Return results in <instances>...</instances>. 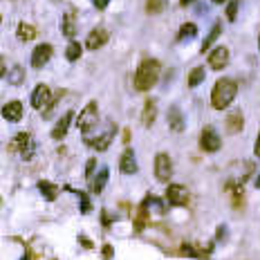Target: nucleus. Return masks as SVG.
<instances>
[{
    "label": "nucleus",
    "instance_id": "nucleus-1",
    "mask_svg": "<svg viewBox=\"0 0 260 260\" xmlns=\"http://www.w3.org/2000/svg\"><path fill=\"white\" fill-rule=\"evenodd\" d=\"M238 92V83L233 79H220L213 85V92H211V106L215 110H224V108L231 106V101L236 99Z\"/></svg>",
    "mask_w": 260,
    "mask_h": 260
},
{
    "label": "nucleus",
    "instance_id": "nucleus-2",
    "mask_svg": "<svg viewBox=\"0 0 260 260\" xmlns=\"http://www.w3.org/2000/svg\"><path fill=\"white\" fill-rule=\"evenodd\" d=\"M159 79V63L155 58H146L141 65L137 67V74H134V88L139 92H148L152 85Z\"/></svg>",
    "mask_w": 260,
    "mask_h": 260
},
{
    "label": "nucleus",
    "instance_id": "nucleus-3",
    "mask_svg": "<svg viewBox=\"0 0 260 260\" xmlns=\"http://www.w3.org/2000/svg\"><path fill=\"white\" fill-rule=\"evenodd\" d=\"M97 117H99V108H97V101H90L88 106L83 108V110L79 112V117H76V126H79L83 132H88L90 128H92L94 124H97Z\"/></svg>",
    "mask_w": 260,
    "mask_h": 260
},
{
    "label": "nucleus",
    "instance_id": "nucleus-4",
    "mask_svg": "<svg viewBox=\"0 0 260 260\" xmlns=\"http://www.w3.org/2000/svg\"><path fill=\"white\" fill-rule=\"evenodd\" d=\"M200 146L204 152H218L220 146H222V141H220L218 132L213 130V126H206L204 130H202L200 134Z\"/></svg>",
    "mask_w": 260,
    "mask_h": 260
},
{
    "label": "nucleus",
    "instance_id": "nucleus-5",
    "mask_svg": "<svg viewBox=\"0 0 260 260\" xmlns=\"http://www.w3.org/2000/svg\"><path fill=\"white\" fill-rule=\"evenodd\" d=\"M170 175H173V161H170V157L166 152H159L155 157V177L159 182H168Z\"/></svg>",
    "mask_w": 260,
    "mask_h": 260
},
{
    "label": "nucleus",
    "instance_id": "nucleus-6",
    "mask_svg": "<svg viewBox=\"0 0 260 260\" xmlns=\"http://www.w3.org/2000/svg\"><path fill=\"white\" fill-rule=\"evenodd\" d=\"M115 132H117V126H115V124H108L106 132H101L97 139H85V143H88V146H92L94 150L103 152L108 146H110V141H112V137H115Z\"/></svg>",
    "mask_w": 260,
    "mask_h": 260
},
{
    "label": "nucleus",
    "instance_id": "nucleus-7",
    "mask_svg": "<svg viewBox=\"0 0 260 260\" xmlns=\"http://www.w3.org/2000/svg\"><path fill=\"white\" fill-rule=\"evenodd\" d=\"M52 103V92H49L47 85H36L34 92H31V106L36 108V110H45V108Z\"/></svg>",
    "mask_w": 260,
    "mask_h": 260
},
{
    "label": "nucleus",
    "instance_id": "nucleus-8",
    "mask_svg": "<svg viewBox=\"0 0 260 260\" xmlns=\"http://www.w3.org/2000/svg\"><path fill=\"white\" fill-rule=\"evenodd\" d=\"M166 197H168L170 204L175 206H182L188 202V191L186 186H182V184H168V188H166Z\"/></svg>",
    "mask_w": 260,
    "mask_h": 260
},
{
    "label": "nucleus",
    "instance_id": "nucleus-9",
    "mask_svg": "<svg viewBox=\"0 0 260 260\" xmlns=\"http://www.w3.org/2000/svg\"><path fill=\"white\" fill-rule=\"evenodd\" d=\"M227 63H229V49L227 47H215L213 52L209 54V65H211V70H222V67H227Z\"/></svg>",
    "mask_w": 260,
    "mask_h": 260
},
{
    "label": "nucleus",
    "instance_id": "nucleus-10",
    "mask_svg": "<svg viewBox=\"0 0 260 260\" xmlns=\"http://www.w3.org/2000/svg\"><path fill=\"white\" fill-rule=\"evenodd\" d=\"M52 45H47V43H43V45H38V47L34 49V54H31V65L34 67H43L45 63H49V58H52Z\"/></svg>",
    "mask_w": 260,
    "mask_h": 260
},
{
    "label": "nucleus",
    "instance_id": "nucleus-11",
    "mask_svg": "<svg viewBox=\"0 0 260 260\" xmlns=\"http://www.w3.org/2000/svg\"><path fill=\"white\" fill-rule=\"evenodd\" d=\"M119 170L124 175H134L137 173V159H134V152L130 150V148H126L124 155H121L119 159Z\"/></svg>",
    "mask_w": 260,
    "mask_h": 260
},
{
    "label": "nucleus",
    "instance_id": "nucleus-12",
    "mask_svg": "<svg viewBox=\"0 0 260 260\" xmlns=\"http://www.w3.org/2000/svg\"><path fill=\"white\" fill-rule=\"evenodd\" d=\"M106 40H108V31L99 27V29H92L88 34L85 47H88V49H99V47H103V45H106Z\"/></svg>",
    "mask_w": 260,
    "mask_h": 260
},
{
    "label": "nucleus",
    "instance_id": "nucleus-13",
    "mask_svg": "<svg viewBox=\"0 0 260 260\" xmlns=\"http://www.w3.org/2000/svg\"><path fill=\"white\" fill-rule=\"evenodd\" d=\"M11 148H13V150H20V155L29 159V157H31V139H29V134H27V132H20V134H18V137L11 141Z\"/></svg>",
    "mask_w": 260,
    "mask_h": 260
},
{
    "label": "nucleus",
    "instance_id": "nucleus-14",
    "mask_svg": "<svg viewBox=\"0 0 260 260\" xmlns=\"http://www.w3.org/2000/svg\"><path fill=\"white\" fill-rule=\"evenodd\" d=\"M2 117L7 121H20L22 119V103L20 101H9L2 106Z\"/></svg>",
    "mask_w": 260,
    "mask_h": 260
},
{
    "label": "nucleus",
    "instance_id": "nucleus-15",
    "mask_svg": "<svg viewBox=\"0 0 260 260\" xmlns=\"http://www.w3.org/2000/svg\"><path fill=\"white\" fill-rule=\"evenodd\" d=\"M72 117H74V112H65V115L56 121V126H54V130H52V139H63V137H65L67 128H70Z\"/></svg>",
    "mask_w": 260,
    "mask_h": 260
},
{
    "label": "nucleus",
    "instance_id": "nucleus-16",
    "mask_svg": "<svg viewBox=\"0 0 260 260\" xmlns=\"http://www.w3.org/2000/svg\"><path fill=\"white\" fill-rule=\"evenodd\" d=\"M168 126L173 132H182L184 130V117H182V110L177 106H173L168 110Z\"/></svg>",
    "mask_w": 260,
    "mask_h": 260
},
{
    "label": "nucleus",
    "instance_id": "nucleus-17",
    "mask_svg": "<svg viewBox=\"0 0 260 260\" xmlns=\"http://www.w3.org/2000/svg\"><path fill=\"white\" fill-rule=\"evenodd\" d=\"M155 117H157V101L155 99H148L146 106H143V112H141L143 126H152L155 124Z\"/></svg>",
    "mask_w": 260,
    "mask_h": 260
},
{
    "label": "nucleus",
    "instance_id": "nucleus-18",
    "mask_svg": "<svg viewBox=\"0 0 260 260\" xmlns=\"http://www.w3.org/2000/svg\"><path fill=\"white\" fill-rule=\"evenodd\" d=\"M242 126H245L242 112H240V110H233L231 115L227 117V130H229L231 134H236V132H240V130H242Z\"/></svg>",
    "mask_w": 260,
    "mask_h": 260
},
{
    "label": "nucleus",
    "instance_id": "nucleus-19",
    "mask_svg": "<svg viewBox=\"0 0 260 260\" xmlns=\"http://www.w3.org/2000/svg\"><path fill=\"white\" fill-rule=\"evenodd\" d=\"M38 191H40V195H43L47 202H54L58 197V186H56V184H52V182H47V179L38 182Z\"/></svg>",
    "mask_w": 260,
    "mask_h": 260
},
{
    "label": "nucleus",
    "instance_id": "nucleus-20",
    "mask_svg": "<svg viewBox=\"0 0 260 260\" xmlns=\"http://www.w3.org/2000/svg\"><path fill=\"white\" fill-rule=\"evenodd\" d=\"M61 27H63V34L67 36V38H74V34H76V25H74V13H65L63 16V20H61Z\"/></svg>",
    "mask_w": 260,
    "mask_h": 260
},
{
    "label": "nucleus",
    "instance_id": "nucleus-21",
    "mask_svg": "<svg viewBox=\"0 0 260 260\" xmlns=\"http://www.w3.org/2000/svg\"><path fill=\"white\" fill-rule=\"evenodd\" d=\"M220 31H222V25H220V22H215V25H213V29L209 31V36H206V38H204V43H202V52H206V49H209L211 45H213L215 40H218Z\"/></svg>",
    "mask_w": 260,
    "mask_h": 260
},
{
    "label": "nucleus",
    "instance_id": "nucleus-22",
    "mask_svg": "<svg viewBox=\"0 0 260 260\" xmlns=\"http://www.w3.org/2000/svg\"><path fill=\"white\" fill-rule=\"evenodd\" d=\"M106 182H108V168L103 166V168L99 170V175L94 177V182H92V191H94V193H101L103 186H106Z\"/></svg>",
    "mask_w": 260,
    "mask_h": 260
},
{
    "label": "nucleus",
    "instance_id": "nucleus-23",
    "mask_svg": "<svg viewBox=\"0 0 260 260\" xmlns=\"http://www.w3.org/2000/svg\"><path fill=\"white\" fill-rule=\"evenodd\" d=\"M204 76H206L204 67H195V70H191V74H188V85H191V88H197V85L204 81Z\"/></svg>",
    "mask_w": 260,
    "mask_h": 260
},
{
    "label": "nucleus",
    "instance_id": "nucleus-24",
    "mask_svg": "<svg viewBox=\"0 0 260 260\" xmlns=\"http://www.w3.org/2000/svg\"><path fill=\"white\" fill-rule=\"evenodd\" d=\"M81 52H83V49H81V45L76 43V40H72V43L67 45V49H65V58H67V61H79Z\"/></svg>",
    "mask_w": 260,
    "mask_h": 260
},
{
    "label": "nucleus",
    "instance_id": "nucleus-25",
    "mask_svg": "<svg viewBox=\"0 0 260 260\" xmlns=\"http://www.w3.org/2000/svg\"><path fill=\"white\" fill-rule=\"evenodd\" d=\"M197 34V27L193 25V22H184L182 27H179V40H186V38H193V36Z\"/></svg>",
    "mask_w": 260,
    "mask_h": 260
},
{
    "label": "nucleus",
    "instance_id": "nucleus-26",
    "mask_svg": "<svg viewBox=\"0 0 260 260\" xmlns=\"http://www.w3.org/2000/svg\"><path fill=\"white\" fill-rule=\"evenodd\" d=\"M34 36H36V29L31 25H25V22L18 25V38H20V40H31Z\"/></svg>",
    "mask_w": 260,
    "mask_h": 260
},
{
    "label": "nucleus",
    "instance_id": "nucleus-27",
    "mask_svg": "<svg viewBox=\"0 0 260 260\" xmlns=\"http://www.w3.org/2000/svg\"><path fill=\"white\" fill-rule=\"evenodd\" d=\"M166 9V0H148L146 2V11L148 13H161Z\"/></svg>",
    "mask_w": 260,
    "mask_h": 260
},
{
    "label": "nucleus",
    "instance_id": "nucleus-28",
    "mask_svg": "<svg viewBox=\"0 0 260 260\" xmlns=\"http://www.w3.org/2000/svg\"><path fill=\"white\" fill-rule=\"evenodd\" d=\"M9 81H11L13 85H20L22 81H25V72H22L20 65H13L11 67V74H9Z\"/></svg>",
    "mask_w": 260,
    "mask_h": 260
},
{
    "label": "nucleus",
    "instance_id": "nucleus-29",
    "mask_svg": "<svg viewBox=\"0 0 260 260\" xmlns=\"http://www.w3.org/2000/svg\"><path fill=\"white\" fill-rule=\"evenodd\" d=\"M70 188V186H67ZM72 191H74V188H72ZM76 195H79V200H81V211H83V213H90V209H92V204H90V200H88V195H85V193H79V191H74Z\"/></svg>",
    "mask_w": 260,
    "mask_h": 260
},
{
    "label": "nucleus",
    "instance_id": "nucleus-30",
    "mask_svg": "<svg viewBox=\"0 0 260 260\" xmlns=\"http://www.w3.org/2000/svg\"><path fill=\"white\" fill-rule=\"evenodd\" d=\"M238 7H240V0H231L229 2V7H227V18L229 20H236V13H238Z\"/></svg>",
    "mask_w": 260,
    "mask_h": 260
},
{
    "label": "nucleus",
    "instance_id": "nucleus-31",
    "mask_svg": "<svg viewBox=\"0 0 260 260\" xmlns=\"http://www.w3.org/2000/svg\"><path fill=\"white\" fill-rule=\"evenodd\" d=\"M94 168H97V159H88V164H85V177H92Z\"/></svg>",
    "mask_w": 260,
    "mask_h": 260
},
{
    "label": "nucleus",
    "instance_id": "nucleus-32",
    "mask_svg": "<svg viewBox=\"0 0 260 260\" xmlns=\"http://www.w3.org/2000/svg\"><path fill=\"white\" fill-rule=\"evenodd\" d=\"M146 204H152L157 211H159V213H164V211H166V209H164V204H161V202L157 200V197H148V200H146Z\"/></svg>",
    "mask_w": 260,
    "mask_h": 260
},
{
    "label": "nucleus",
    "instance_id": "nucleus-33",
    "mask_svg": "<svg viewBox=\"0 0 260 260\" xmlns=\"http://www.w3.org/2000/svg\"><path fill=\"white\" fill-rule=\"evenodd\" d=\"M92 2H94V7H97V9H106L110 0H92Z\"/></svg>",
    "mask_w": 260,
    "mask_h": 260
},
{
    "label": "nucleus",
    "instance_id": "nucleus-34",
    "mask_svg": "<svg viewBox=\"0 0 260 260\" xmlns=\"http://www.w3.org/2000/svg\"><path fill=\"white\" fill-rule=\"evenodd\" d=\"M254 155L260 157V132H258V137H256V143H254Z\"/></svg>",
    "mask_w": 260,
    "mask_h": 260
},
{
    "label": "nucleus",
    "instance_id": "nucleus-35",
    "mask_svg": "<svg viewBox=\"0 0 260 260\" xmlns=\"http://www.w3.org/2000/svg\"><path fill=\"white\" fill-rule=\"evenodd\" d=\"M103 258H106V260H110V258H112V247H110V245L103 247Z\"/></svg>",
    "mask_w": 260,
    "mask_h": 260
},
{
    "label": "nucleus",
    "instance_id": "nucleus-36",
    "mask_svg": "<svg viewBox=\"0 0 260 260\" xmlns=\"http://www.w3.org/2000/svg\"><path fill=\"white\" fill-rule=\"evenodd\" d=\"M4 72H7V67H4V61H2V56H0V79L4 76Z\"/></svg>",
    "mask_w": 260,
    "mask_h": 260
},
{
    "label": "nucleus",
    "instance_id": "nucleus-37",
    "mask_svg": "<svg viewBox=\"0 0 260 260\" xmlns=\"http://www.w3.org/2000/svg\"><path fill=\"white\" fill-rule=\"evenodd\" d=\"M81 242H83V247H88V249H90V247H92V242H90L85 236H81Z\"/></svg>",
    "mask_w": 260,
    "mask_h": 260
},
{
    "label": "nucleus",
    "instance_id": "nucleus-38",
    "mask_svg": "<svg viewBox=\"0 0 260 260\" xmlns=\"http://www.w3.org/2000/svg\"><path fill=\"white\" fill-rule=\"evenodd\" d=\"M254 184H256V188H260V175H258V177L254 179Z\"/></svg>",
    "mask_w": 260,
    "mask_h": 260
},
{
    "label": "nucleus",
    "instance_id": "nucleus-39",
    "mask_svg": "<svg viewBox=\"0 0 260 260\" xmlns=\"http://www.w3.org/2000/svg\"><path fill=\"white\" fill-rule=\"evenodd\" d=\"M179 2H182V4H184V7H186V4H191V2H193V0H179Z\"/></svg>",
    "mask_w": 260,
    "mask_h": 260
},
{
    "label": "nucleus",
    "instance_id": "nucleus-40",
    "mask_svg": "<svg viewBox=\"0 0 260 260\" xmlns=\"http://www.w3.org/2000/svg\"><path fill=\"white\" fill-rule=\"evenodd\" d=\"M211 2H213V4H222L224 0H211Z\"/></svg>",
    "mask_w": 260,
    "mask_h": 260
}]
</instances>
